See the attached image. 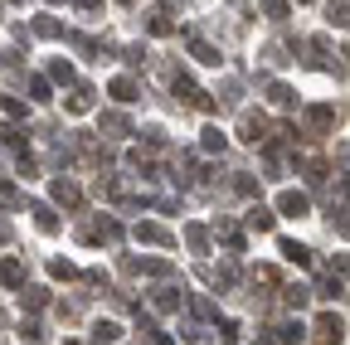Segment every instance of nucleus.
<instances>
[{"label": "nucleus", "instance_id": "obj_4", "mask_svg": "<svg viewBox=\"0 0 350 345\" xmlns=\"http://www.w3.org/2000/svg\"><path fill=\"white\" fill-rule=\"evenodd\" d=\"M54 199H59V204H78V185H68V180H54Z\"/></svg>", "mask_w": 350, "mask_h": 345}, {"label": "nucleus", "instance_id": "obj_15", "mask_svg": "<svg viewBox=\"0 0 350 345\" xmlns=\"http://www.w3.org/2000/svg\"><path fill=\"white\" fill-rule=\"evenodd\" d=\"M20 335H25V340H29V345H39V340H44V331H39V326H34V321H25V331H20Z\"/></svg>", "mask_w": 350, "mask_h": 345}, {"label": "nucleus", "instance_id": "obj_7", "mask_svg": "<svg viewBox=\"0 0 350 345\" xmlns=\"http://www.w3.org/2000/svg\"><path fill=\"white\" fill-rule=\"evenodd\" d=\"M278 340L297 345V340H301V321H282V326H278Z\"/></svg>", "mask_w": 350, "mask_h": 345}, {"label": "nucleus", "instance_id": "obj_17", "mask_svg": "<svg viewBox=\"0 0 350 345\" xmlns=\"http://www.w3.org/2000/svg\"><path fill=\"white\" fill-rule=\"evenodd\" d=\"M0 273H5V282H20V277H25V268H20V263H5Z\"/></svg>", "mask_w": 350, "mask_h": 345}, {"label": "nucleus", "instance_id": "obj_3", "mask_svg": "<svg viewBox=\"0 0 350 345\" xmlns=\"http://www.w3.org/2000/svg\"><path fill=\"white\" fill-rule=\"evenodd\" d=\"M137 238H142V243H170V234H165L161 224H142V229H137Z\"/></svg>", "mask_w": 350, "mask_h": 345}, {"label": "nucleus", "instance_id": "obj_9", "mask_svg": "<svg viewBox=\"0 0 350 345\" xmlns=\"http://www.w3.org/2000/svg\"><path fill=\"white\" fill-rule=\"evenodd\" d=\"M112 93H117L122 102H131V98H137V88H131V78H117V83H112Z\"/></svg>", "mask_w": 350, "mask_h": 345}, {"label": "nucleus", "instance_id": "obj_8", "mask_svg": "<svg viewBox=\"0 0 350 345\" xmlns=\"http://www.w3.org/2000/svg\"><path fill=\"white\" fill-rule=\"evenodd\" d=\"M336 29H350V5H331V15H326Z\"/></svg>", "mask_w": 350, "mask_h": 345}, {"label": "nucleus", "instance_id": "obj_10", "mask_svg": "<svg viewBox=\"0 0 350 345\" xmlns=\"http://www.w3.org/2000/svg\"><path fill=\"white\" fill-rule=\"evenodd\" d=\"M306 296H312V287H287V307H306Z\"/></svg>", "mask_w": 350, "mask_h": 345}, {"label": "nucleus", "instance_id": "obj_1", "mask_svg": "<svg viewBox=\"0 0 350 345\" xmlns=\"http://www.w3.org/2000/svg\"><path fill=\"white\" fill-rule=\"evenodd\" d=\"M317 340L321 345H340V316H331V312L317 316Z\"/></svg>", "mask_w": 350, "mask_h": 345}, {"label": "nucleus", "instance_id": "obj_5", "mask_svg": "<svg viewBox=\"0 0 350 345\" xmlns=\"http://www.w3.org/2000/svg\"><path fill=\"white\" fill-rule=\"evenodd\" d=\"M248 224H253V229H273V214L262 209V204H253V209H248Z\"/></svg>", "mask_w": 350, "mask_h": 345}, {"label": "nucleus", "instance_id": "obj_12", "mask_svg": "<svg viewBox=\"0 0 350 345\" xmlns=\"http://www.w3.org/2000/svg\"><path fill=\"white\" fill-rule=\"evenodd\" d=\"M103 132H112V137H122V132H126V122H122V117H112V112H107V117H103Z\"/></svg>", "mask_w": 350, "mask_h": 345}, {"label": "nucleus", "instance_id": "obj_19", "mask_svg": "<svg viewBox=\"0 0 350 345\" xmlns=\"http://www.w3.org/2000/svg\"><path fill=\"white\" fill-rule=\"evenodd\" d=\"M345 195H350V180H345Z\"/></svg>", "mask_w": 350, "mask_h": 345}, {"label": "nucleus", "instance_id": "obj_20", "mask_svg": "<svg viewBox=\"0 0 350 345\" xmlns=\"http://www.w3.org/2000/svg\"><path fill=\"white\" fill-rule=\"evenodd\" d=\"M68 345H73V340H68Z\"/></svg>", "mask_w": 350, "mask_h": 345}, {"label": "nucleus", "instance_id": "obj_2", "mask_svg": "<svg viewBox=\"0 0 350 345\" xmlns=\"http://www.w3.org/2000/svg\"><path fill=\"white\" fill-rule=\"evenodd\" d=\"M278 204H282V214H306V195H297V190H287Z\"/></svg>", "mask_w": 350, "mask_h": 345}, {"label": "nucleus", "instance_id": "obj_14", "mask_svg": "<svg viewBox=\"0 0 350 345\" xmlns=\"http://www.w3.org/2000/svg\"><path fill=\"white\" fill-rule=\"evenodd\" d=\"M44 301H49V296H44V287H29V292H25V307H44Z\"/></svg>", "mask_w": 350, "mask_h": 345}, {"label": "nucleus", "instance_id": "obj_18", "mask_svg": "<svg viewBox=\"0 0 350 345\" xmlns=\"http://www.w3.org/2000/svg\"><path fill=\"white\" fill-rule=\"evenodd\" d=\"M5 234H10V229H5V224H0V243H5Z\"/></svg>", "mask_w": 350, "mask_h": 345}, {"label": "nucleus", "instance_id": "obj_11", "mask_svg": "<svg viewBox=\"0 0 350 345\" xmlns=\"http://www.w3.org/2000/svg\"><path fill=\"white\" fill-rule=\"evenodd\" d=\"M282 258H287V263H306V248L301 243H282Z\"/></svg>", "mask_w": 350, "mask_h": 345}, {"label": "nucleus", "instance_id": "obj_6", "mask_svg": "<svg viewBox=\"0 0 350 345\" xmlns=\"http://www.w3.org/2000/svg\"><path fill=\"white\" fill-rule=\"evenodd\" d=\"M180 301H185L180 292H175V287H165V292L156 296V307H161V312H175V307H180Z\"/></svg>", "mask_w": 350, "mask_h": 345}, {"label": "nucleus", "instance_id": "obj_16", "mask_svg": "<svg viewBox=\"0 0 350 345\" xmlns=\"http://www.w3.org/2000/svg\"><path fill=\"white\" fill-rule=\"evenodd\" d=\"M204 146H209V151H224V137H219L214 126H209V132H204Z\"/></svg>", "mask_w": 350, "mask_h": 345}, {"label": "nucleus", "instance_id": "obj_13", "mask_svg": "<svg viewBox=\"0 0 350 345\" xmlns=\"http://www.w3.org/2000/svg\"><path fill=\"white\" fill-rule=\"evenodd\" d=\"M93 335H98V340H117V335H122V331H117V326H112V321H98V331H93Z\"/></svg>", "mask_w": 350, "mask_h": 345}]
</instances>
